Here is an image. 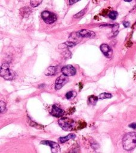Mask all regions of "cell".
I'll list each match as a JSON object with an SVG mask.
<instances>
[{
  "mask_svg": "<svg viewBox=\"0 0 136 153\" xmlns=\"http://www.w3.org/2000/svg\"><path fill=\"white\" fill-rule=\"evenodd\" d=\"M129 127H131V128H132L133 129H136V123H131L129 125Z\"/></svg>",
  "mask_w": 136,
  "mask_h": 153,
  "instance_id": "cb8c5ba5",
  "label": "cell"
},
{
  "mask_svg": "<svg viewBox=\"0 0 136 153\" xmlns=\"http://www.w3.org/2000/svg\"><path fill=\"white\" fill-rule=\"evenodd\" d=\"M76 138L75 134L74 133H70L69 134V135L67 136H64V137H60L59 139V142L60 144H63L65 142L68 141L70 139H73Z\"/></svg>",
  "mask_w": 136,
  "mask_h": 153,
  "instance_id": "8fae6325",
  "label": "cell"
},
{
  "mask_svg": "<svg viewBox=\"0 0 136 153\" xmlns=\"http://www.w3.org/2000/svg\"><path fill=\"white\" fill-rule=\"evenodd\" d=\"M44 73L47 76L54 75L57 73V68L56 67H49L45 69Z\"/></svg>",
  "mask_w": 136,
  "mask_h": 153,
  "instance_id": "7c38bea8",
  "label": "cell"
},
{
  "mask_svg": "<svg viewBox=\"0 0 136 153\" xmlns=\"http://www.w3.org/2000/svg\"><path fill=\"white\" fill-rule=\"evenodd\" d=\"M78 34L81 38H93L96 36L94 32L90 31L88 29H82L78 32Z\"/></svg>",
  "mask_w": 136,
  "mask_h": 153,
  "instance_id": "30bf717a",
  "label": "cell"
},
{
  "mask_svg": "<svg viewBox=\"0 0 136 153\" xmlns=\"http://www.w3.org/2000/svg\"><path fill=\"white\" fill-rule=\"evenodd\" d=\"M122 146L125 150L131 151L136 147V132L126 133L122 139Z\"/></svg>",
  "mask_w": 136,
  "mask_h": 153,
  "instance_id": "6da1fadb",
  "label": "cell"
},
{
  "mask_svg": "<svg viewBox=\"0 0 136 153\" xmlns=\"http://www.w3.org/2000/svg\"><path fill=\"white\" fill-rule=\"evenodd\" d=\"M1 76L6 80H13L15 78V73L9 68L8 63H4L1 67Z\"/></svg>",
  "mask_w": 136,
  "mask_h": 153,
  "instance_id": "3957f363",
  "label": "cell"
},
{
  "mask_svg": "<svg viewBox=\"0 0 136 153\" xmlns=\"http://www.w3.org/2000/svg\"><path fill=\"white\" fill-rule=\"evenodd\" d=\"M62 72L64 75L70 76L75 75L76 74V69L72 65H68L63 67L62 68Z\"/></svg>",
  "mask_w": 136,
  "mask_h": 153,
  "instance_id": "52a82bcc",
  "label": "cell"
},
{
  "mask_svg": "<svg viewBox=\"0 0 136 153\" xmlns=\"http://www.w3.org/2000/svg\"><path fill=\"white\" fill-rule=\"evenodd\" d=\"M61 128L65 131H71L75 128L76 123L73 119L67 117L61 118L58 121Z\"/></svg>",
  "mask_w": 136,
  "mask_h": 153,
  "instance_id": "7a4b0ae2",
  "label": "cell"
},
{
  "mask_svg": "<svg viewBox=\"0 0 136 153\" xmlns=\"http://www.w3.org/2000/svg\"><path fill=\"white\" fill-rule=\"evenodd\" d=\"M77 44L71 42L70 41L63 43L59 46V49H65V48H69V47H72L74 46H75V45H76Z\"/></svg>",
  "mask_w": 136,
  "mask_h": 153,
  "instance_id": "4fadbf2b",
  "label": "cell"
},
{
  "mask_svg": "<svg viewBox=\"0 0 136 153\" xmlns=\"http://www.w3.org/2000/svg\"><path fill=\"white\" fill-rule=\"evenodd\" d=\"M112 97V95L110 93H101L99 96V99H110Z\"/></svg>",
  "mask_w": 136,
  "mask_h": 153,
  "instance_id": "2e32d148",
  "label": "cell"
},
{
  "mask_svg": "<svg viewBox=\"0 0 136 153\" xmlns=\"http://www.w3.org/2000/svg\"><path fill=\"white\" fill-rule=\"evenodd\" d=\"M42 1V0H31L30 4L31 7H36L40 5Z\"/></svg>",
  "mask_w": 136,
  "mask_h": 153,
  "instance_id": "9a60e30c",
  "label": "cell"
},
{
  "mask_svg": "<svg viewBox=\"0 0 136 153\" xmlns=\"http://www.w3.org/2000/svg\"><path fill=\"white\" fill-rule=\"evenodd\" d=\"M125 2H131L132 0H124Z\"/></svg>",
  "mask_w": 136,
  "mask_h": 153,
  "instance_id": "d4e9b609",
  "label": "cell"
},
{
  "mask_svg": "<svg viewBox=\"0 0 136 153\" xmlns=\"http://www.w3.org/2000/svg\"><path fill=\"white\" fill-rule=\"evenodd\" d=\"M0 105H1V113H2L3 111H5V108H6V104L4 102V101L1 100V102H0Z\"/></svg>",
  "mask_w": 136,
  "mask_h": 153,
  "instance_id": "ffe728a7",
  "label": "cell"
},
{
  "mask_svg": "<svg viewBox=\"0 0 136 153\" xmlns=\"http://www.w3.org/2000/svg\"><path fill=\"white\" fill-rule=\"evenodd\" d=\"M76 94V92H75L74 91H70V92H68L66 94V98L67 99H70L71 98L75 97Z\"/></svg>",
  "mask_w": 136,
  "mask_h": 153,
  "instance_id": "ac0fdd59",
  "label": "cell"
},
{
  "mask_svg": "<svg viewBox=\"0 0 136 153\" xmlns=\"http://www.w3.org/2000/svg\"><path fill=\"white\" fill-rule=\"evenodd\" d=\"M100 50L103 54L107 58L111 57L112 55V49L107 44H102L100 47Z\"/></svg>",
  "mask_w": 136,
  "mask_h": 153,
  "instance_id": "9c48e42d",
  "label": "cell"
},
{
  "mask_svg": "<svg viewBox=\"0 0 136 153\" xmlns=\"http://www.w3.org/2000/svg\"><path fill=\"white\" fill-rule=\"evenodd\" d=\"M50 114L51 116H53L55 117H61L63 116L64 114H65V112L63 111L61 108L59 107H58L56 105H53L52 106V108H51V111L50 112Z\"/></svg>",
  "mask_w": 136,
  "mask_h": 153,
  "instance_id": "ba28073f",
  "label": "cell"
},
{
  "mask_svg": "<svg viewBox=\"0 0 136 153\" xmlns=\"http://www.w3.org/2000/svg\"><path fill=\"white\" fill-rule=\"evenodd\" d=\"M68 76L64 75L63 74L57 78L55 82V89L59 90L68 81Z\"/></svg>",
  "mask_w": 136,
  "mask_h": 153,
  "instance_id": "5b68a950",
  "label": "cell"
},
{
  "mask_svg": "<svg viewBox=\"0 0 136 153\" xmlns=\"http://www.w3.org/2000/svg\"><path fill=\"white\" fill-rule=\"evenodd\" d=\"M41 144L42 145H46L49 146L51 148V151L53 153H57L59 152L60 151V147L59 145L53 142V141H42L41 142Z\"/></svg>",
  "mask_w": 136,
  "mask_h": 153,
  "instance_id": "8992f818",
  "label": "cell"
},
{
  "mask_svg": "<svg viewBox=\"0 0 136 153\" xmlns=\"http://www.w3.org/2000/svg\"><path fill=\"white\" fill-rule=\"evenodd\" d=\"M63 55L64 57H65V58L66 57H67V58H69V57L71 56V52H70V51L67 50L66 51V52H64L63 53Z\"/></svg>",
  "mask_w": 136,
  "mask_h": 153,
  "instance_id": "44dd1931",
  "label": "cell"
},
{
  "mask_svg": "<svg viewBox=\"0 0 136 153\" xmlns=\"http://www.w3.org/2000/svg\"><path fill=\"white\" fill-rule=\"evenodd\" d=\"M123 25H124L125 28H128L129 26H130V23H129V22H123Z\"/></svg>",
  "mask_w": 136,
  "mask_h": 153,
  "instance_id": "7402d4cb",
  "label": "cell"
},
{
  "mask_svg": "<svg viewBox=\"0 0 136 153\" xmlns=\"http://www.w3.org/2000/svg\"><path fill=\"white\" fill-rule=\"evenodd\" d=\"M41 17L45 23L48 25L54 23L57 20L56 15L53 13L48 11H44L42 12Z\"/></svg>",
  "mask_w": 136,
  "mask_h": 153,
  "instance_id": "277c9868",
  "label": "cell"
},
{
  "mask_svg": "<svg viewBox=\"0 0 136 153\" xmlns=\"http://www.w3.org/2000/svg\"><path fill=\"white\" fill-rule=\"evenodd\" d=\"M79 1H80V0H69V4L70 5H73Z\"/></svg>",
  "mask_w": 136,
  "mask_h": 153,
  "instance_id": "603a6c76",
  "label": "cell"
},
{
  "mask_svg": "<svg viewBox=\"0 0 136 153\" xmlns=\"http://www.w3.org/2000/svg\"><path fill=\"white\" fill-rule=\"evenodd\" d=\"M85 12H86V9H84V10H81L80 12H79L78 13H77L76 15H75L74 16V17L75 18H80V17H82L84 15V13H85Z\"/></svg>",
  "mask_w": 136,
  "mask_h": 153,
  "instance_id": "d6986e66",
  "label": "cell"
},
{
  "mask_svg": "<svg viewBox=\"0 0 136 153\" xmlns=\"http://www.w3.org/2000/svg\"><path fill=\"white\" fill-rule=\"evenodd\" d=\"M99 98L97 96H90L88 98V102L90 104H92L93 105H95L97 102Z\"/></svg>",
  "mask_w": 136,
  "mask_h": 153,
  "instance_id": "5bb4252c",
  "label": "cell"
},
{
  "mask_svg": "<svg viewBox=\"0 0 136 153\" xmlns=\"http://www.w3.org/2000/svg\"><path fill=\"white\" fill-rule=\"evenodd\" d=\"M118 16V13L117 11H111L109 13L108 15V16L110 19H111L112 20H115V19L117 18Z\"/></svg>",
  "mask_w": 136,
  "mask_h": 153,
  "instance_id": "e0dca14e",
  "label": "cell"
}]
</instances>
